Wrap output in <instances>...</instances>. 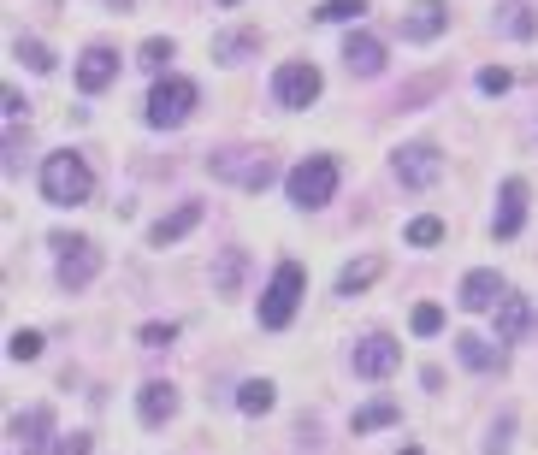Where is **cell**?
<instances>
[{"label": "cell", "instance_id": "cell-4", "mask_svg": "<svg viewBox=\"0 0 538 455\" xmlns=\"http://www.w3.org/2000/svg\"><path fill=\"white\" fill-rule=\"evenodd\" d=\"M196 83L190 77H160L154 89H148V125L154 130H178L190 113H196Z\"/></svg>", "mask_w": 538, "mask_h": 455}, {"label": "cell", "instance_id": "cell-35", "mask_svg": "<svg viewBox=\"0 0 538 455\" xmlns=\"http://www.w3.org/2000/svg\"><path fill=\"white\" fill-rule=\"evenodd\" d=\"M95 444H89V432H66L60 444H54V455H89Z\"/></svg>", "mask_w": 538, "mask_h": 455}, {"label": "cell", "instance_id": "cell-7", "mask_svg": "<svg viewBox=\"0 0 538 455\" xmlns=\"http://www.w3.org/2000/svg\"><path fill=\"white\" fill-rule=\"evenodd\" d=\"M391 172H397V184H403V190H432V184H438V172H444V154H438L432 142H408V148H397Z\"/></svg>", "mask_w": 538, "mask_h": 455}, {"label": "cell", "instance_id": "cell-38", "mask_svg": "<svg viewBox=\"0 0 538 455\" xmlns=\"http://www.w3.org/2000/svg\"><path fill=\"white\" fill-rule=\"evenodd\" d=\"M219 6H237V0H219Z\"/></svg>", "mask_w": 538, "mask_h": 455}, {"label": "cell", "instance_id": "cell-3", "mask_svg": "<svg viewBox=\"0 0 538 455\" xmlns=\"http://www.w3.org/2000/svg\"><path fill=\"white\" fill-rule=\"evenodd\" d=\"M284 190H290L296 207H326V201L337 195V160L332 154H308L302 166H290Z\"/></svg>", "mask_w": 538, "mask_h": 455}, {"label": "cell", "instance_id": "cell-29", "mask_svg": "<svg viewBox=\"0 0 538 455\" xmlns=\"http://www.w3.org/2000/svg\"><path fill=\"white\" fill-rule=\"evenodd\" d=\"M166 60H172V42H166V36H148V42H142V54H136L142 71H166Z\"/></svg>", "mask_w": 538, "mask_h": 455}, {"label": "cell", "instance_id": "cell-26", "mask_svg": "<svg viewBox=\"0 0 538 455\" xmlns=\"http://www.w3.org/2000/svg\"><path fill=\"white\" fill-rule=\"evenodd\" d=\"M408 249H432V243H444V219H432V213H426V219H408Z\"/></svg>", "mask_w": 538, "mask_h": 455}, {"label": "cell", "instance_id": "cell-15", "mask_svg": "<svg viewBox=\"0 0 538 455\" xmlns=\"http://www.w3.org/2000/svg\"><path fill=\"white\" fill-rule=\"evenodd\" d=\"M136 414H142V426H166L178 414V390L166 385V379H148V385L136 390Z\"/></svg>", "mask_w": 538, "mask_h": 455}, {"label": "cell", "instance_id": "cell-9", "mask_svg": "<svg viewBox=\"0 0 538 455\" xmlns=\"http://www.w3.org/2000/svg\"><path fill=\"white\" fill-rule=\"evenodd\" d=\"M397 361H403V343L385 337V331H373V337L355 343V373L361 379H385V373H397Z\"/></svg>", "mask_w": 538, "mask_h": 455}, {"label": "cell", "instance_id": "cell-16", "mask_svg": "<svg viewBox=\"0 0 538 455\" xmlns=\"http://www.w3.org/2000/svg\"><path fill=\"white\" fill-rule=\"evenodd\" d=\"M343 65H349L355 77H379V71H385V42L367 36V30H355V36L343 42Z\"/></svg>", "mask_w": 538, "mask_h": 455}, {"label": "cell", "instance_id": "cell-28", "mask_svg": "<svg viewBox=\"0 0 538 455\" xmlns=\"http://www.w3.org/2000/svg\"><path fill=\"white\" fill-rule=\"evenodd\" d=\"M361 12H367V0H326L314 18H320V24H349V18H361Z\"/></svg>", "mask_w": 538, "mask_h": 455}, {"label": "cell", "instance_id": "cell-14", "mask_svg": "<svg viewBox=\"0 0 538 455\" xmlns=\"http://www.w3.org/2000/svg\"><path fill=\"white\" fill-rule=\"evenodd\" d=\"M444 24H450V6L444 0H414L403 18V36L408 42H432V36H444Z\"/></svg>", "mask_w": 538, "mask_h": 455}, {"label": "cell", "instance_id": "cell-23", "mask_svg": "<svg viewBox=\"0 0 538 455\" xmlns=\"http://www.w3.org/2000/svg\"><path fill=\"white\" fill-rule=\"evenodd\" d=\"M379 272H385V260H379V255H367V260H349V266L337 272V296H361V290H367V284H373Z\"/></svg>", "mask_w": 538, "mask_h": 455}, {"label": "cell", "instance_id": "cell-21", "mask_svg": "<svg viewBox=\"0 0 538 455\" xmlns=\"http://www.w3.org/2000/svg\"><path fill=\"white\" fill-rule=\"evenodd\" d=\"M497 24H503V36H515V42H533L538 36V18H533L527 0H503V6H497Z\"/></svg>", "mask_w": 538, "mask_h": 455}, {"label": "cell", "instance_id": "cell-32", "mask_svg": "<svg viewBox=\"0 0 538 455\" xmlns=\"http://www.w3.org/2000/svg\"><path fill=\"white\" fill-rule=\"evenodd\" d=\"M166 343H178V325H142V349H166Z\"/></svg>", "mask_w": 538, "mask_h": 455}, {"label": "cell", "instance_id": "cell-17", "mask_svg": "<svg viewBox=\"0 0 538 455\" xmlns=\"http://www.w3.org/2000/svg\"><path fill=\"white\" fill-rule=\"evenodd\" d=\"M54 426V414L48 408H30V414H12L6 420V438L12 444H24V455H42V432Z\"/></svg>", "mask_w": 538, "mask_h": 455}, {"label": "cell", "instance_id": "cell-37", "mask_svg": "<svg viewBox=\"0 0 538 455\" xmlns=\"http://www.w3.org/2000/svg\"><path fill=\"white\" fill-rule=\"evenodd\" d=\"M403 455H420V450H414V444H408V450H403Z\"/></svg>", "mask_w": 538, "mask_h": 455}, {"label": "cell", "instance_id": "cell-8", "mask_svg": "<svg viewBox=\"0 0 538 455\" xmlns=\"http://www.w3.org/2000/svg\"><path fill=\"white\" fill-rule=\"evenodd\" d=\"M54 249H60V284L66 290H83L101 272V249L89 237H54Z\"/></svg>", "mask_w": 538, "mask_h": 455}, {"label": "cell", "instance_id": "cell-2", "mask_svg": "<svg viewBox=\"0 0 538 455\" xmlns=\"http://www.w3.org/2000/svg\"><path fill=\"white\" fill-rule=\"evenodd\" d=\"M302 266L296 260H278V272H272V284L261 290V325L267 331H284V325L296 320V302H302Z\"/></svg>", "mask_w": 538, "mask_h": 455}, {"label": "cell", "instance_id": "cell-34", "mask_svg": "<svg viewBox=\"0 0 538 455\" xmlns=\"http://www.w3.org/2000/svg\"><path fill=\"white\" fill-rule=\"evenodd\" d=\"M509 432H515V414H503V420H497V432H491L485 455H509Z\"/></svg>", "mask_w": 538, "mask_h": 455}, {"label": "cell", "instance_id": "cell-12", "mask_svg": "<svg viewBox=\"0 0 538 455\" xmlns=\"http://www.w3.org/2000/svg\"><path fill=\"white\" fill-rule=\"evenodd\" d=\"M202 225V201H184V207H172L166 219H154L148 225V249H172L184 231H196Z\"/></svg>", "mask_w": 538, "mask_h": 455}, {"label": "cell", "instance_id": "cell-22", "mask_svg": "<svg viewBox=\"0 0 538 455\" xmlns=\"http://www.w3.org/2000/svg\"><path fill=\"white\" fill-rule=\"evenodd\" d=\"M255 48H261V30H225V36H213V60H219V65L249 60Z\"/></svg>", "mask_w": 538, "mask_h": 455}, {"label": "cell", "instance_id": "cell-31", "mask_svg": "<svg viewBox=\"0 0 538 455\" xmlns=\"http://www.w3.org/2000/svg\"><path fill=\"white\" fill-rule=\"evenodd\" d=\"M408 325H414V337H432V331H444V308H438V302H420V308L408 314Z\"/></svg>", "mask_w": 538, "mask_h": 455}, {"label": "cell", "instance_id": "cell-25", "mask_svg": "<svg viewBox=\"0 0 538 455\" xmlns=\"http://www.w3.org/2000/svg\"><path fill=\"white\" fill-rule=\"evenodd\" d=\"M272 402H278V396H272L267 379H249V385H237V408H243V414H267Z\"/></svg>", "mask_w": 538, "mask_h": 455}, {"label": "cell", "instance_id": "cell-13", "mask_svg": "<svg viewBox=\"0 0 538 455\" xmlns=\"http://www.w3.org/2000/svg\"><path fill=\"white\" fill-rule=\"evenodd\" d=\"M113 77H119V54H113V48H101V42L77 60V89H83V95H101Z\"/></svg>", "mask_w": 538, "mask_h": 455}, {"label": "cell", "instance_id": "cell-33", "mask_svg": "<svg viewBox=\"0 0 538 455\" xmlns=\"http://www.w3.org/2000/svg\"><path fill=\"white\" fill-rule=\"evenodd\" d=\"M503 89H509V71L503 65H485L479 71V95H503Z\"/></svg>", "mask_w": 538, "mask_h": 455}, {"label": "cell", "instance_id": "cell-24", "mask_svg": "<svg viewBox=\"0 0 538 455\" xmlns=\"http://www.w3.org/2000/svg\"><path fill=\"white\" fill-rule=\"evenodd\" d=\"M397 414H403L397 402H367V408H355V414H349V432H355V438H367V432H379V426H397Z\"/></svg>", "mask_w": 538, "mask_h": 455}, {"label": "cell", "instance_id": "cell-27", "mask_svg": "<svg viewBox=\"0 0 538 455\" xmlns=\"http://www.w3.org/2000/svg\"><path fill=\"white\" fill-rule=\"evenodd\" d=\"M12 54L30 65V71H54V54H48V48H42L36 36H18V42H12Z\"/></svg>", "mask_w": 538, "mask_h": 455}, {"label": "cell", "instance_id": "cell-5", "mask_svg": "<svg viewBox=\"0 0 538 455\" xmlns=\"http://www.w3.org/2000/svg\"><path fill=\"white\" fill-rule=\"evenodd\" d=\"M207 172H213V178H231V184H243V190H267L272 178H278V166H272L267 154H255V148L207 154Z\"/></svg>", "mask_w": 538, "mask_h": 455}, {"label": "cell", "instance_id": "cell-18", "mask_svg": "<svg viewBox=\"0 0 538 455\" xmlns=\"http://www.w3.org/2000/svg\"><path fill=\"white\" fill-rule=\"evenodd\" d=\"M249 278V249H219L213 260V296H237Z\"/></svg>", "mask_w": 538, "mask_h": 455}, {"label": "cell", "instance_id": "cell-10", "mask_svg": "<svg viewBox=\"0 0 538 455\" xmlns=\"http://www.w3.org/2000/svg\"><path fill=\"white\" fill-rule=\"evenodd\" d=\"M527 225V184L521 178H503V190H497V219H491V231L509 243L515 231Z\"/></svg>", "mask_w": 538, "mask_h": 455}, {"label": "cell", "instance_id": "cell-6", "mask_svg": "<svg viewBox=\"0 0 538 455\" xmlns=\"http://www.w3.org/2000/svg\"><path fill=\"white\" fill-rule=\"evenodd\" d=\"M272 101L278 107H290V113H302V107H314L320 101V71L308 60H290L272 71Z\"/></svg>", "mask_w": 538, "mask_h": 455}, {"label": "cell", "instance_id": "cell-1", "mask_svg": "<svg viewBox=\"0 0 538 455\" xmlns=\"http://www.w3.org/2000/svg\"><path fill=\"white\" fill-rule=\"evenodd\" d=\"M42 195H48L54 207H83V201L95 195V178H89L83 154H48V160H42Z\"/></svg>", "mask_w": 538, "mask_h": 455}, {"label": "cell", "instance_id": "cell-11", "mask_svg": "<svg viewBox=\"0 0 538 455\" xmlns=\"http://www.w3.org/2000/svg\"><path fill=\"white\" fill-rule=\"evenodd\" d=\"M503 296H509V290H503V278H497L491 266H479V272L462 278V296H456V302H462L468 314H485V308H503Z\"/></svg>", "mask_w": 538, "mask_h": 455}, {"label": "cell", "instance_id": "cell-19", "mask_svg": "<svg viewBox=\"0 0 538 455\" xmlns=\"http://www.w3.org/2000/svg\"><path fill=\"white\" fill-rule=\"evenodd\" d=\"M527 325H533V302L527 296H503V308H497V343H521Z\"/></svg>", "mask_w": 538, "mask_h": 455}, {"label": "cell", "instance_id": "cell-36", "mask_svg": "<svg viewBox=\"0 0 538 455\" xmlns=\"http://www.w3.org/2000/svg\"><path fill=\"white\" fill-rule=\"evenodd\" d=\"M0 107H6V119H18V113H24V95H18V89H6V95H0Z\"/></svg>", "mask_w": 538, "mask_h": 455}, {"label": "cell", "instance_id": "cell-30", "mask_svg": "<svg viewBox=\"0 0 538 455\" xmlns=\"http://www.w3.org/2000/svg\"><path fill=\"white\" fill-rule=\"evenodd\" d=\"M6 355H12V361H36V355H42V331H12V337H6Z\"/></svg>", "mask_w": 538, "mask_h": 455}, {"label": "cell", "instance_id": "cell-20", "mask_svg": "<svg viewBox=\"0 0 538 455\" xmlns=\"http://www.w3.org/2000/svg\"><path fill=\"white\" fill-rule=\"evenodd\" d=\"M456 355L468 361L473 373H497V367H503V343H491V337H473V331H462V337H456Z\"/></svg>", "mask_w": 538, "mask_h": 455}]
</instances>
